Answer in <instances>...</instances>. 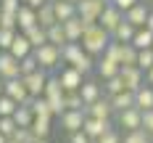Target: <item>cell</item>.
<instances>
[{"mask_svg":"<svg viewBox=\"0 0 153 143\" xmlns=\"http://www.w3.org/2000/svg\"><path fill=\"white\" fill-rule=\"evenodd\" d=\"M111 43V34H108L100 24H90V27H85V32H82V40H79V45H82V50L87 53V56H103V50H106V45Z\"/></svg>","mask_w":153,"mask_h":143,"instance_id":"cell-1","label":"cell"},{"mask_svg":"<svg viewBox=\"0 0 153 143\" xmlns=\"http://www.w3.org/2000/svg\"><path fill=\"white\" fill-rule=\"evenodd\" d=\"M32 56H34L37 66L48 72V69H56V66L61 64V48H56V45H50V43H45V45L34 48V50H32Z\"/></svg>","mask_w":153,"mask_h":143,"instance_id":"cell-2","label":"cell"},{"mask_svg":"<svg viewBox=\"0 0 153 143\" xmlns=\"http://www.w3.org/2000/svg\"><path fill=\"white\" fill-rule=\"evenodd\" d=\"M103 8H106V0H79L76 3V16L85 21V27H90V24H98Z\"/></svg>","mask_w":153,"mask_h":143,"instance_id":"cell-3","label":"cell"},{"mask_svg":"<svg viewBox=\"0 0 153 143\" xmlns=\"http://www.w3.org/2000/svg\"><path fill=\"white\" fill-rule=\"evenodd\" d=\"M3 95H8V98L16 101L19 106H21V103H27V106H29V103H32V95L27 93V85H24V79H21V77L5 79V82H3Z\"/></svg>","mask_w":153,"mask_h":143,"instance_id":"cell-4","label":"cell"},{"mask_svg":"<svg viewBox=\"0 0 153 143\" xmlns=\"http://www.w3.org/2000/svg\"><path fill=\"white\" fill-rule=\"evenodd\" d=\"M119 77L124 82V90H129V93H135V90H140L145 85V72H140L137 66H122Z\"/></svg>","mask_w":153,"mask_h":143,"instance_id":"cell-5","label":"cell"},{"mask_svg":"<svg viewBox=\"0 0 153 143\" xmlns=\"http://www.w3.org/2000/svg\"><path fill=\"white\" fill-rule=\"evenodd\" d=\"M56 77H58V82H61L63 93H74V90L82 88V82H85V74H79L74 66H63Z\"/></svg>","mask_w":153,"mask_h":143,"instance_id":"cell-6","label":"cell"},{"mask_svg":"<svg viewBox=\"0 0 153 143\" xmlns=\"http://www.w3.org/2000/svg\"><path fill=\"white\" fill-rule=\"evenodd\" d=\"M116 125H119V130H124V133L140 130V125H143V111H137L135 106L127 109V111H119V114H116Z\"/></svg>","mask_w":153,"mask_h":143,"instance_id":"cell-7","label":"cell"},{"mask_svg":"<svg viewBox=\"0 0 153 143\" xmlns=\"http://www.w3.org/2000/svg\"><path fill=\"white\" fill-rule=\"evenodd\" d=\"M111 127H114V125H111V119H92V117H85L82 133H85V135H87V138L95 143L100 135H103V133H108Z\"/></svg>","mask_w":153,"mask_h":143,"instance_id":"cell-8","label":"cell"},{"mask_svg":"<svg viewBox=\"0 0 153 143\" xmlns=\"http://www.w3.org/2000/svg\"><path fill=\"white\" fill-rule=\"evenodd\" d=\"M24 79V85H27V93L32 95V98H40L42 95V90H45V82H48V74L45 69H37V72H32V74H27Z\"/></svg>","mask_w":153,"mask_h":143,"instance_id":"cell-9","label":"cell"},{"mask_svg":"<svg viewBox=\"0 0 153 143\" xmlns=\"http://www.w3.org/2000/svg\"><path fill=\"white\" fill-rule=\"evenodd\" d=\"M148 13H151V5L148 3H143V0H137L127 13H124V21H129L135 29H140V27H145V19H148Z\"/></svg>","mask_w":153,"mask_h":143,"instance_id":"cell-10","label":"cell"},{"mask_svg":"<svg viewBox=\"0 0 153 143\" xmlns=\"http://www.w3.org/2000/svg\"><path fill=\"white\" fill-rule=\"evenodd\" d=\"M19 74V58H13L8 50H0V79H16Z\"/></svg>","mask_w":153,"mask_h":143,"instance_id":"cell-11","label":"cell"},{"mask_svg":"<svg viewBox=\"0 0 153 143\" xmlns=\"http://www.w3.org/2000/svg\"><path fill=\"white\" fill-rule=\"evenodd\" d=\"M122 19H124L122 11H119V8H114L111 3H106V8H103V13H100V19H98V24L111 34V32L119 27V21H122Z\"/></svg>","mask_w":153,"mask_h":143,"instance_id":"cell-12","label":"cell"},{"mask_svg":"<svg viewBox=\"0 0 153 143\" xmlns=\"http://www.w3.org/2000/svg\"><path fill=\"white\" fill-rule=\"evenodd\" d=\"M79 95H82V103H85V109H87V106L95 103L98 98H103V85L95 82V79H85L82 88H79Z\"/></svg>","mask_w":153,"mask_h":143,"instance_id":"cell-13","label":"cell"},{"mask_svg":"<svg viewBox=\"0 0 153 143\" xmlns=\"http://www.w3.org/2000/svg\"><path fill=\"white\" fill-rule=\"evenodd\" d=\"M16 27H19V32H27L32 27H37V11L21 3L19 11H16Z\"/></svg>","mask_w":153,"mask_h":143,"instance_id":"cell-14","label":"cell"},{"mask_svg":"<svg viewBox=\"0 0 153 143\" xmlns=\"http://www.w3.org/2000/svg\"><path fill=\"white\" fill-rule=\"evenodd\" d=\"M111 114H114V109H111V101H108L106 95L98 98L95 103H90L85 109V117H92V119H111Z\"/></svg>","mask_w":153,"mask_h":143,"instance_id":"cell-15","label":"cell"},{"mask_svg":"<svg viewBox=\"0 0 153 143\" xmlns=\"http://www.w3.org/2000/svg\"><path fill=\"white\" fill-rule=\"evenodd\" d=\"M85 125V111H63L61 114V127L71 135V133H79Z\"/></svg>","mask_w":153,"mask_h":143,"instance_id":"cell-16","label":"cell"},{"mask_svg":"<svg viewBox=\"0 0 153 143\" xmlns=\"http://www.w3.org/2000/svg\"><path fill=\"white\" fill-rule=\"evenodd\" d=\"M108 101H111V109H114V114H119V111H127L135 106V93H129V90H122V93L116 95H106Z\"/></svg>","mask_w":153,"mask_h":143,"instance_id":"cell-17","label":"cell"},{"mask_svg":"<svg viewBox=\"0 0 153 143\" xmlns=\"http://www.w3.org/2000/svg\"><path fill=\"white\" fill-rule=\"evenodd\" d=\"M50 3H53V13H56V21L58 24H63V21H69V19L76 16L74 3H66V0H50Z\"/></svg>","mask_w":153,"mask_h":143,"instance_id":"cell-18","label":"cell"},{"mask_svg":"<svg viewBox=\"0 0 153 143\" xmlns=\"http://www.w3.org/2000/svg\"><path fill=\"white\" fill-rule=\"evenodd\" d=\"M61 27H63V32H66V40H69V43H79V40H82V32H85V21H82L79 16L69 19V21H63Z\"/></svg>","mask_w":153,"mask_h":143,"instance_id":"cell-19","label":"cell"},{"mask_svg":"<svg viewBox=\"0 0 153 143\" xmlns=\"http://www.w3.org/2000/svg\"><path fill=\"white\" fill-rule=\"evenodd\" d=\"M8 53H11L13 58H19V61H21V58H27V56H32V45H29V40H27V37L19 32V34L13 37V43H11V48H8Z\"/></svg>","mask_w":153,"mask_h":143,"instance_id":"cell-20","label":"cell"},{"mask_svg":"<svg viewBox=\"0 0 153 143\" xmlns=\"http://www.w3.org/2000/svg\"><path fill=\"white\" fill-rule=\"evenodd\" d=\"M95 69H98V74H100V79H111L119 74V64L114 61V58H108V56H100V61H95Z\"/></svg>","mask_w":153,"mask_h":143,"instance_id":"cell-21","label":"cell"},{"mask_svg":"<svg viewBox=\"0 0 153 143\" xmlns=\"http://www.w3.org/2000/svg\"><path fill=\"white\" fill-rule=\"evenodd\" d=\"M135 109L137 111H151L153 109V88L143 85L140 90H135Z\"/></svg>","mask_w":153,"mask_h":143,"instance_id":"cell-22","label":"cell"},{"mask_svg":"<svg viewBox=\"0 0 153 143\" xmlns=\"http://www.w3.org/2000/svg\"><path fill=\"white\" fill-rule=\"evenodd\" d=\"M119 66H137V48L132 43H119Z\"/></svg>","mask_w":153,"mask_h":143,"instance_id":"cell-23","label":"cell"},{"mask_svg":"<svg viewBox=\"0 0 153 143\" xmlns=\"http://www.w3.org/2000/svg\"><path fill=\"white\" fill-rule=\"evenodd\" d=\"M135 27H132V24H129V21H119V27H116V29L111 32V40H114V43H132V37H135Z\"/></svg>","mask_w":153,"mask_h":143,"instance_id":"cell-24","label":"cell"},{"mask_svg":"<svg viewBox=\"0 0 153 143\" xmlns=\"http://www.w3.org/2000/svg\"><path fill=\"white\" fill-rule=\"evenodd\" d=\"M37 24H40L42 29H50L53 24H58V21H56V13H53V3H50V0H48L42 8H37Z\"/></svg>","mask_w":153,"mask_h":143,"instance_id":"cell-25","label":"cell"},{"mask_svg":"<svg viewBox=\"0 0 153 143\" xmlns=\"http://www.w3.org/2000/svg\"><path fill=\"white\" fill-rule=\"evenodd\" d=\"M21 34H24V37L29 40L32 50H34V48H40V45H45V43H48V32L42 29L40 24H37V27H32V29H27V32H21Z\"/></svg>","mask_w":153,"mask_h":143,"instance_id":"cell-26","label":"cell"},{"mask_svg":"<svg viewBox=\"0 0 153 143\" xmlns=\"http://www.w3.org/2000/svg\"><path fill=\"white\" fill-rule=\"evenodd\" d=\"M79 56H82V45L79 43H66L61 48V64H66V66H71Z\"/></svg>","mask_w":153,"mask_h":143,"instance_id":"cell-27","label":"cell"},{"mask_svg":"<svg viewBox=\"0 0 153 143\" xmlns=\"http://www.w3.org/2000/svg\"><path fill=\"white\" fill-rule=\"evenodd\" d=\"M32 135L34 138H48L50 135V130H53V119H45V117H34V122H32Z\"/></svg>","mask_w":153,"mask_h":143,"instance_id":"cell-28","label":"cell"},{"mask_svg":"<svg viewBox=\"0 0 153 143\" xmlns=\"http://www.w3.org/2000/svg\"><path fill=\"white\" fill-rule=\"evenodd\" d=\"M13 122H16V127H32L34 114H32V109L27 106V103H21V106L13 111Z\"/></svg>","mask_w":153,"mask_h":143,"instance_id":"cell-29","label":"cell"},{"mask_svg":"<svg viewBox=\"0 0 153 143\" xmlns=\"http://www.w3.org/2000/svg\"><path fill=\"white\" fill-rule=\"evenodd\" d=\"M132 45L137 48V50H145V48H153V32H148L145 27H140L135 32V37H132Z\"/></svg>","mask_w":153,"mask_h":143,"instance_id":"cell-30","label":"cell"},{"mask_svg":"<svg viewBox=\"0 0 153 143\" xmlns=\"http://www.w3.org/2000/svg\"><path fill=\"white\" fill-rule=\"evenodd\" d=\"M29 109L34 117H45V119H53V111H50V103H48L45 98L40 95V98H32V103H29Z\"/></svg>","mask_w":153,"mask_h":143,"instance_id":"cell-31","label":"cell"},{"mask_svg":"<svg viewBox=\"0 0 153 143\" xmlns=\"http://www.w3.org/2000/svg\"><path fill=\"white\" fill-rule=\"evenodd\" d=\"M48 32V43L50 45H56V48H63L69 40H66V32H63V27L61 24H53L50 29H45Z\"/></svg>","mask_w":153,"mask_h":143,"instance_id":"cell-32","label":"cell"},{"mask_svg":"<svg viewBox=\"0 0 153 143\" xmlns=\"http://www.w3.org/2000/svg\"><path fill=\"white\" fill-rule=\"evenodd\" d=\"M71 66H74L79 74H85V77H87L92 69H95V58H92V56H87V53L82 50V56H79V58H76V61L71 64Z\"/></svg>","mask_w":153,"mask_h":143,"instance_id":"cell-33","label":"cell"},{"mask_svg":"<svg viewBox=\"0 0 153 143\" xmlns=\"http://www.w3.org/2000/svg\"><path fill=\"white\" fill-rule=\"evenodd\" d=\"M63 106H66V111H85V103H82L79 90H74V93H63Z\"/></svg>","mask_w":153,"mask_h":143,"instance_id":"cell-34","label":"cell"},{"mask_svg":"<svg viewBox=\"0 0 153 143\" xmlns=\"http://www.w3.org/2000/svg\"><path fill=\"white\" fill-rule=\"evenodd\" d=\"M122 90H124V82H122L119 74L111 77V79H103V95H116V93H122Z\"/></svg>","mask_w":153,"mask_h":143,"instance_id":"cell-35","label":"cell"},{"mask_svg":"<svg viewBox=\"0 0 153 143\" xmlns=\"http://www.w3.org/2000/svg\"><path fill=\"white\" fill-rule=\"evenodd\" d=\"M151 66H153V48L137 50V69H140V72H148Z\"/></svg>","mask_w":153,"mask_h":143,"instance_id":"cell-36","label":"cell"},{"mask_svg":"<svg viewBox=\"0 0 153 143\" xmlns=\"http://www.w3.org/2000/svg\"><path fill=\"white\" fill-rule=\"evenodd\" d=\"M122 143H153V141H151V135H145L143 130H132V133L122 135Z\"/></svg>","mask_w":153,"mask_h":143,"instance_id":"cell-37","label":"cell"},{"mask_svg":"<svg viewBox=\"0 0 153 143\" xmlns=\"http://www.w3.org/2000/svg\"><path fill=\"white\" fill-rule=\"evenodd\" d=\"M37 69H40V66H37V61H34V56H27V58L19 61V74H21V77H27V74L37 72Z\"/></svg>","mask_w":153,"mask_h":143,"instance_id":"cell-38","label":"cell"},{"mask_svg":"<svg viewBox=\"0 0 153 143\" xmlns=\"http://www.w3.org/2000/svg\"><path fill=\"white\" fill-rule=\"evenodd\" d=\"M19 130L13 122V117H0V135H5V138H13V133Z\"/></svg>","mask_w":153,"mask_h":143,"instance_id":"cell-39","label":"cell"},{"mask_svg":"<svg viewBox=\"0 0 153 143\" xmlns=\"http://www.w3.org/2000/svg\"><path fill=\"white\" fill-rule=\"evenodd\" d=\"M16 109H19L16 101H11L8 95H0V117H13Z\"/></svg>","mask_w":153,"mask_h":143,"instance_id":"cell-40","label":"cell"},{"mask_svg":"<svg viewBox=\"0 0 153 143\" xmlns=\"http://www.w3.org/2000/svg\"><path fill=\"white\" fill-rule=\"evenodd\" d=\"M0 29H19V27H16V13L0 11Z\"/></svg>","mask_w":153,"mask_h":143,"instance_id":"cell-41","label":"cell"},{"mask_svg":"<svg viewBox=\"0 0 153 143\" xmlns=\"http://www.w3.org/2000/svg\"><path fill=\"white\" fill-rule=\"evenodd\" d=\"M16 34H19V29H0V50H8Z\"/></svg>","mask_w":153,"mask_h":143,"instance_id":"cell-42","label":"cell"},{"mask_svg":"<svg viewBox=\"0 0 153 143\" xmlns=\"http://www.w3.org/2000/svg\"><path fill=\"white\" fill-rule=\"evenodd\" d=\"M13 141H16V143H34L37 138L32 135V130H29V127H19V130L13 133Z\"/></svg>","mask_w":153,"mask_h":143,"instance_id":"cell-43","label":"cell"},{"mask_svg":"<svg viewBox=\"0 0 153 143\" xmlns=\"http://www.w3.org/2000/svg\"><path fill=\"white\" fill-rule=\"evenodd\" d=\"M95 143H122V133H119L116 127H111V130H108V133H103Z\"/></svg>","mask_w":153,"mask_h":143,"instance_id":"cell-44","label":"cell"},{"mask_svg":"<svg viewBox=\"0 0 153 143\" xmlns=\"http://www.w3.org/2000/svg\"><path fill=\"white\" fill-rule=\"evenodd\" d=\"M140 130L153 138V109L151 111H143V125H140Z\"/></svg>","mask_w":153,"mask_h":143,"instance_id":"cell-45","label":"cell"},{"mask_svg":"<svg viewBox=\"0 0 153 143\" xmlns=\"http://www.w3.org/2000/svg\"><path fill=\"white\" fill-rule=\"evenodd\" d=\"M108 3H111L114 8H119L122 13H127V11H129V8H132V5H135L137 0H108Z\"/></svg>","mask_w":153,"mask_h":143,"instance_id":"cell-46","label":"cell"},{"mask_svg":"<svg viewBox=\"0 0 153 143\" xmlns=\"http://www.w3.org/2000/svg\"><path fill=\"white\" fill-rule=\"evenodd\" d=\"M19 5H21V0H0V11H11V13H16Z\"/></svg>","mask_w":153,"mask_h":143,"instance_id":"cell-47","label":"cell"},{"mask_svg":"<svg viewBox=\"0 0 153 143\" xmlns=\"http://www.w3.org/2000/svg\"><path fill=\"white\" fill-rule=\"evenodd\" d=\"M69 143H92V141L79 130V133H71V135H69Z\"/></svg>","mask_w":153,"mask_h":143,"instance_id":"cell-48","label":"cell"},{"mask_svg":"<svg viewBox=\"0 0 153 143\" xmlns=\"http://www.w3.org/2000/svg\"><path fill=\"white\" fill-rule=\"evenodd\" d=\"M21 3H24V5H29V8H34V11H37V8H42V5H45L48 0H21Z\"/></svg>","mask_w":153,"mask_h":143,"instance_id":"cell-49","label":"cell"},{"mask_svg":"<svg viewBox=\"0 0 153 143\" xmlns=\"http://www.w3.org/2000/svg\"><path fill=\"white\" fill-rule=\"evenodd\" d=\"M145 85H148V88H153V66L145 72Z\"/></svg>","mask_w":153,"mask_h":143,"instance_id":"cell-50","label":"cell"},{"mask_svg":"<svg viewBox=\"0 0 153 143\" xmlns=\"http://www.w3.org/2000/svg\"><path fill=\"white\" fill-rule=\"evenodd\" d=\"M145 29L153 32V8H151V13H148V19H145Z\"/></svg>","mask_w":153,"mask_h":143,"instance_id":"cell-51","label":"cell"},{"mask_svg":"<svg viewBox=\"0 0 153 143\" xmlns=\"http://www.w3.org/2000/svg\"><path fill=\"white\" fill-rule=\"evenodd\" d=\"M34 143H50V141H48V138H37Z\"/></svg>","mask_w":153,"mask_h":143,"instance_id":"cell-52","label":"cell"},{"mask_svg":"<svg viewBox=\"0 0 153 143\" xmlns=\"http://www.w3.org/2000/svg\"><path fill=\"white\" fill-rule=\"evenodd\" d=\"M0 143H8V138H5V135H0Z\"/></svg>","mask_w":153,"mask_h":143,"instance_id":"cell-53","label":"cell"},{"mask_svg":"<svg viewBox=\"0 0 153 143\" xmlns=\"http://www.w3.org/2000/svg\"><path fill=\"white\" fill-rule=\"evenodd\" d=\"M0 95H3V79H0Z\"/></svg>","mask_w":153,"mask_h":143,"instance_id":"cell-54","label":"cell"},{"mask_svg":"<svg viewBox=\"0 0 153 143\" xmlns=\"http://www.w3.org/2000/svg\"><path fill=\"white\" fill-rule=\"evenodd\" d=\"M66 3H74V5H76V3H79V0H66Z\"/></svg>","mask_w":153,"mask_h":143,"instance_id":"cell-55","label":"cell"},{"mask_svg":"<svg viewBox=\"0 0 153 143\" xmlns=\"http://www.w3.org/2000/svg\"><path fill=\"white\" fill-rule=\"evenodd\" d=\"M8 143H16V141H13V138H8Z\"/></svg>","mask_w":153,"mask_h":143,"instance_id":"cell-56","label":"cell"},{"mask_svg":"<svg viewBox=\"0 0 153 143\" xmlns=\"http://www.w3.org/2000/svg\"><path fill=\"white\" fill-rule=\"evenodd\" d=\"M106 3H108V0H106Z\"/></svg>","mask_w":153,"mask_h":143,"instance_id":"cell-57","label":"cell"},{"mask_svg":"<svg viewBox=\"0 0 153 143\" xmlns=\"http://www.w3.org/2000/svg\"><path fill=\"white\" fill-rule=\"evenodd\" d=\"M151 141H153V138H151Z\"/></svg>","mask_w":153,"mask_h":143,"instance_id":"cell-58","label":"cell"}]
</instances>
